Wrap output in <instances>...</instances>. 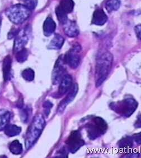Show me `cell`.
<instances>
[{"label":"cell","instance_id":"1","mask_svg":"<svg viewBox=\"0 0 141 158\" xmlns=\"http://www.w3.org/2000/svg\"><path fill=\"white\" fill-rule=\"evenodd\" d=\"M113 56L109 52H105L97 58L95 66V85L100 87L106 80L113 65Z\"/></svg>","mask_w":141,"mask_h":158},{"label":"cell","instance_id":"2","mask_svg":"<svg viewBox=\"0 0 141 158\" xmlns=\"http://www.w3.org/2000/svg\"><path fill=\"white\" fill-rule=\"evenodd\" d=\"M45 126V121L43 115L37 114L34 118L26 133L25 145L26 150L30 149L34 145L35 143L41 136Z\"/></svg>","mask_w":141,"mask_h":158},{"label":"cell","instance_id":"3","mask_svg":"<svg viewBox=\"0 0 141 158\" xmlns=\"http://www.w3.org/2000/svg\"><path fill=\"white\" fill-rule=\"evenodd\" d=\"M5 13L11 22L19 25L28 19L31 15V10L25 5L15 4L9 7Z\"/></svg>","mask_w":141,"mask_h":158},{"label":"cell","instance_id":"4","mask_svg":"<svg viewBox=\"0 0 141 158\" xmlns=\"http://www.w3.org/2000/svg\"><path fill=\"white\" fill-rule=\"evenodd\" d=\"M88 137L91 139H96L107 132L108 124L105 120L99 117L91 118L85 125Z\"/></svg>","mask_w":141,"mask_h":158},{"label":"cell","instance_id":"5","mask_svg":"<svg viewBox=\"0 0 141 158\" xmlns=\"http://www.w3.org/2000/svg\"><path fill=\"white\" fill-rule=\"evenodd\" d=\"M138 102L135 98H127L122 101L112 103L111 108L123 117H131L138 107Z\"/></svg>","mask_w":141,"mask_h":158},{"label":"cell","instance_id":"6","mask_svg":"<svg viewBox=\"0 0 141 158\" xmlns=\"http://www.w3.org/2000/svg\"><path fill=\"white\" fill-rule=\"evenodd\" d=\"M67 149L71 153L74 154L85 145V141L82 137L81 132L73 131L66 141Z\"/></svg>","mask_w":141,"mask_h":158},{"label":"cell","instance_id":"7","mask_svg":"<svg viewBox=\"0 0 141 158\" xmlns=\"http://www.w3.org/2000/svg\"><path fill=\"white\" fill-rule=\"evenodd\" d=\"M81 50V48L80 44H75L64 56L65 63L73 69L77 68L80 65V56L78 54Z\"/></svg>","mask_w":141,"mask_h":158},{"label":"cell","instance_id":"8","mask_svg":"<svg viewBox=\"0 0 141 158\" xmlns=\"http://www.w3.org/2000/svg\"><path fill=\"white\" fill-rule=\"evenodd\" d=\"M65 63L64 56L62 55L60 56L57 60L52 72V83L53 85L60 83L63 77L65 76L66 69L64 67Z\"/></svg>","mask_w":141,"mask_h":158},{"label":"cell","instance_id":"9","mask_svg":"<svg viewBox=\"0 0 141 158\" xmlns=\"http://www.w3.org/2000/svg\"><path fill=\"white\" fill-rule=\"evenodd\" d=\"M78 91V85L77 83L72 85L71 89H70L69 94L67 95L65 98L60 102V105H58L57 112L58 114H62L65 111L67 106L71 102L74 98H75L76 95L77 94Z\"/></svg>","mask_w":141,"mask_h":158},{"label":"cell","instance_id":"10","mask_svg":"<svg viewBox=\"0 0 141 158\" xmlns=\"http://www.w3.org/2000/svg\"><path fill=\"white\" fill-rule=\"evenodd\" d=\"M28 41V28L26 27L19 32L18 35L16 36L14 44V52H17L24 48Z\"/></svg>","mask_w":141,"mask_h":158},{"label":"cell","instance_id":"11","mask_svg":"<svg viewBox=\"0 0 141 158\" xmlns=\"http://www.w3.org/2000/svg\"><path fill=\"white\" fill-rule=\"evenodd\" d=\"M63 31L68 37L73 38L78 36L80 30L78 25L74 21L68 20L66 23L63 24Z\"/></svg>","mask_w":141,"mask_h":158},{"label":"cell","instance_id":"12","mask_svg":"<svg viewBox=\"0 0 141 158\" xmlns=\"http://www.w3.org/2000/svg\"><path fill=\"white\" fill-rule=\"evenodd\" d=\"M58 95L62 96L70 90L72 86V78L69 74L65 75L60 82Z\"/></svg>","mask_w":141,"mask_h":158},{"label":"cell","instance_id":"13","mask_svg":"<svg viewBox=\"0 0 141 158\" xmlns=\"http://www.w3.org/2000/svg\"><path fill=\"white\" fill-rule=\"evenodd\" d=\"M108 21V16L103 10L96 9L94 12L92 19V23L96 25H103Z\"/></svg>","mask_w":141,"mask_h":158},{"label":"cell","instance_id":"14","mask_svg":"<svg viewBox=\"0 0 141 158\" xmlns=\"http://www.w3.org/2000/svg\"><path fill=\"white\" fill-rule=\"evenodd\" d=\"M12 67V59L10 55H7L4 58L2 64L3 79L5 82L8 81L11 78V72Z\"/></svg>","mask_w":141,"mask_h":158},{"label":"cell","instance_id":"15","mask_svg":"<svg viewBox=\"0 0 141 158\" xmlns=\"http://www.w3.org/2000/svg\"><path fill=\"white\" fill-rule=\"evenodd\" d=\"M56 28V23L51 17H48L43 24V33L46 37H49Z\"/></svg>","mask_w":141,"mask_h":158},{"label":"cell","instance_id":"16","mask_svg":"<svg viewBox=\"0 0 141 158\" xmlns=\"http://www.w3.org/2000/svg\"><path fill=\"white\" fill-rule=\"evenodd\" d=\"M65 42V39L62 35L58 34L54 35L50 44H48V48L50 50H58L61 49Z\"/></svg>","mask_w":141,"mask_h":158},{"label":"cell","instance_id":"17","mask_svg":"<svg viewBox=\"0 0 141 158\" xmlns=\"http://www.w3.org/2000/svg\"><path fill=\"white\" fill-rule=\"evenodd\" d=\"M11 114L6 109L0 110V131L4 130L9 124L11 119Z\"/></svg>","mask_w":141,"mask_h":158},{"label":"cell","instance_id":"18","mask_svg":"<svg viewBox=\"0 0 141 158\" xmlns=\"http://www.w3.org/2000/svg\"><path fill=\"white\" fill-rule=\"evenodd\" d=\"M5 133L9 137H14L22 132V128L14 124H8L4 129Z\"/></svg>","mask_w":141,"mask_h":158},{"label":"cell","instance_id":"19","mask_svg":"<svg viewBox=\"0 0 141 158\" xmlns=\"http://www.w3.org/2000/svg\"><path fill=\"white\" fill-rule=\"evenodd\" d=\"M120 6V0H108L105 8L108 13H112L119 9Z\"/></svg>","mask_w":141,"mask_h":158},{"label":"cell","instance_id":"20","mask_svg":"<svg viewBox=\"0 0 141 158\" xmlns=\"http://www.w3.org/2000/svg\"><path fill=\"white\" fill-rule=\"evenodd\" d=\"M133 139L132 137H125L123 139L119 141L118 145L119 148L120 149H124V150H128L132 148L133 146Z\"/></svg>","mask_w":141,"mask_h":158},{"label":"cell","instance_id":"21","mask_svg":"<svg viewBox=\"0 0 141 158\" xmlns=\"http://www.w3.org/2000/svg\"><path fill=\"white\" fill-rule=\"evenodd\" d=\"M67 14L72 12L75 3L73 0H61L59 5Z\"/></svg>","mask_w":141,"mask_h":158},{"label":"cell","instance_id":"22","mask_svg":"<svg viewBox=\"0 0 141 158\" xmlns=\"http://www.w3.org/2000/svg\"><path fill=\"white\" fill-rule=\"evenodd\" d=\"M9 149L13 154L19 155L22 153V144L18 140H15L10 144Z\"/></svg>","mask_w":141,"mask_h":158},{"label":"cell","instance_id":"23","mask_svg":"<svg viewBox=\"0 0 141 158\" xmlns=\"http://www.w3.org/2000/svg\"><path fill=\"white\" fill-rule=\"evenodd\" d=\"M56 13L58 21L62 25L67 22V21L68 20L67 14L60 6L57 7L56 9Z\"/></svg>","mask_w":141,"mask_h":158},{"label":"cell","instance_id":"24","mask_svg":"<svg viewBox=\"0 0 141 158\" xmlns=\"http://www.w3.org/2000/svg\"><path fill=\"white\" fill-rule=\"evenodd\" d=\"M28 55V51L27 49L24 48L16 52V59L19 63H23L27 60Z\"/></svg>","mask_w":141,"mask_h":158},{"label":"cell","instance_id":"25","mask_svg":"<svg viewBox=\"0 0 141 158\" xmlns=\"http://www.w3.org/2000/svg\"><path fill=\"white\" fill-rule=\"evenodd\" d=\"M22 78L25 79V81L31 82L34 79L35 73L34 70L31 68H27L22 71Z\"/></svg>","mask_w":141,"mask_h":158},{"label":"cell","instance_id":"26","mask_svg":"<svg viewBox=\"0 0 141 158\" xmlns=\"http://www.w3.org/2000/svg\"><path fill=\"white\" fill-rule=\"evenodd\" d=\"M37 0H25V5L30 10H33L37 6Z\"/></svg>","mask_w":141,"mask_h":158},{"label":"cell","instance_id":"27","mask_svg":"<svg viewBox=\"0 0 141 158\" xmlns=\"http://www.w3.org/2000/svg\"><path fill=\"white\" fill-rule=\"evenodd\" d=\"M30 116V109H25L22 111V115H21V119L22 120L23 122L27 123Z\"/></svg>","mask_w":141,"mask_h":158},{"label":"cell","instance_id":"28","mask_svg":"<svg viewBox=\"0 0 141 158\" xmlns=\"http://www.w3.org/2000/svg\"><path fill=\"white\" fill-rule=\"evenodd\" d=\"M53 104L49 101H45L43 104V107L44 109V112L45 115L48 116L50 113V109L52 108Z\"/></svg>","mask_w":141,"mask_h":158},{"label":"cell","instance_id":"29","mask_svg":"<svg viewBox=\"0 0 141 158\" xmlns=\"http://www.w3.org/2000/svg\"><path fill=\"white\" fill-rule=\"evenodd\" d=\"M132 138L133 139V141H135V142L137 144L141 145V132L134 135Z\"/></svg>","mask_w":141,"mask_h":158},{"label":"cell","instance_id":"30","mask_svg":"<svg viewBox=\"0 0 141 158\" xmlns=\"http://www.w3.org/2000/svg\"><path fill=\"white\" fill-rule=\"evenodd\" d=\"M135 30L137 37L141 40V24L136 25L135 27Z\"/></svg>","mask_w":141,"mask_h":158},{"label":"cell","instance_id":"31","mask_svg":"<svg viewBox=\"0 0 141 158\" xmlns=\"http://www.w3.org/2000/svg\"><path fill=\"white\" fill-rule=\"evenodd\" d=\"M19 33V31H18V30H16V29H13V31H10V32H9V33L8 34L7 37H8L9 39L10 40V39L13 38V37H14L15 36H16L17 35H18Z\"/></svg>","mask_w":141,"mask_h":158},{"label":"cell","instance_id":"32","mask_svg":"<svg viewBox=\"0 0 141 158\" xmlns=\"http://www.w3.org/2000/svg\"><path fill=\"white\" fill-rule=\"evenodd\" d=\"M135 126L137 128H141V116L138 117V120L136 121Z\"/></svg>","mask_w":141,"mask_h":158},{"label":"cell","instance_id":"33","mask_svg":"<svg viewBox=\"0 0 141 158\" xmlns=\"http://www.w3.org/2000/svg\"><path fill=\"white\" fill-rule=\"evenodd\" d=\"M1 25H2V17L0 15V31L1 28Z\"/></svg>","mask_w":141,"mask_h":158}]
</instances>
